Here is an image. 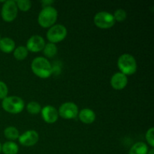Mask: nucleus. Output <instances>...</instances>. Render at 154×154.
<instances>
[{"mask_svg":"<svg viewBox=\"0 0 154 154\" xmlns=\"http://www.w3.org/2000/svg\"><path fill=\"white\" fill-rule=\"evenodd\" d=\"M154 129L153 127H151L150 129H149L147 131L145 135V138L147 142L148 143L149 145L151 147H154Z\"/></svg>","mask_w":154,"mask_h":154,"instance_id":"nucleus-23","label":"nucleus"},{"mask_svg":"<svg viewBox=\"0 0 154 154\" xmlns=\"http://www.w3.org/2000/svg\"><path fill=\"white\" fill-rule=\"evenodd\" d=\"M67 29L62 24H55L47 32V38L50 43L57 44L64 40L67 36Z\"/></svg>","mask_w":154,"mask_h":154,"instance_id":"nucleus-5","label":"nucleus"},{"mask_svg":"<svg viewBox=\"0 0 154 154\" xmlns=\"http://www.w3.org/2000/svg\"><path fill=\"white\" fill-rule=\"evenodd\" d=\"M44 55L48 58H52L55 57L57 54V47L55 44L48 43L45 44V46L43 49Z\"/></svg>","mask_w":154,"mask_h":154,"instance_id":"nucleus-19","label":"nucleus"},{"mask_svg":"<svg viewBox=\"0 0 154 154\" xmlns=\"http://www.w3.org/2000/svg\"><path fill=\"white\" fill-rule=\"evenodd\" d=\"M148 147L147 144L142 141H139L132 146L129 150V154H147Z\"/></svg>","mask_w":154,"mask_h":154,"instance_id":"nucleus-15","label":"nucleus"},{"mask_svg":"<svg viewBox=\"0 0 154 154\" xmlns=\"http://www.w3.org/2000/svg\"><path fill=\"white\" fill-rule=\"evenodd\" d=\"M45 41L42 36L35 35L31 36L26 42V49L32 53H38L43 51L45 46Z\"/></svg>","mask_w":154,"mask_h":154,"instance_id":"nucleus-9","label":"nucleus"},{"mask_svg":"<svg viewBox=\"0 0 154 154\" xmlns=\"http://www.w3.org/2000/svg\"><path fill=\"white\" fill-rule=\"evenodd\" d=\"M1 152H2V144L0 143V153H1Z\"/></svg>","mask_w":154,"mask_h":154,"instance_id":"nucleus-27","label":"nucleus"},{"mask_svg":"<svg viewBox=\"0 0 154 154\" xmlns=\"http://www.w3.org/2000/svg\"><path fill=\"white\" fill-rule=\"evenodd\" d=\"M19 147L14 141H6L2 145V152L4 154H17Z\"/></svg>","mask_w":154,"mask_h":154,"instance_id":"nucleus-16","label":"nucleus"},{"mask_svg":"<svg viewBox=\"0 0 154 154\" xmlns=\"http://www.w3.org/2000/svg\"><path fill=\"white\" fill-rule=\"evenodd\" d=\"M2 107L6 112L17 114L24 109V101L19 96H7L2 102Z\"/></svg>","mask_w":154,"mask_h":154,"instance_id":"nucleus-4","label":"nucleus"},{"mask_svg":"<svg viewBox=\"0 0 154 154\" xmlns=\"http://www.w3.org/2000/svg\"><path fill=\"white\" fill-rule=\"evenodd\" d=\"M78 107L76 104L72 102H67L62 104L59 108V116L65 120H72L78 115Z\"/></svg>","mask_w":154,"mask_h":154,"instance_id":"nucleus-8","label":"nucleus"},{"mask_svg":"<svg viewBox=\"0 0 154 154\" xmlns=\"http://www.w3.org/2000/svg\"><path fill=\"white\" fill-rule=\"evenodd\" d=\"M120 72L125 75H132L137 72V62L135 57L129 54H122L117 60Z\"/></svg>","mask_w":154,"mask_h":154,"instance_id":"nucleus-3","label":"nucleus"},{"mask_svg":"<svg viewBox=\"0 0 154 154\" xmlns=\"http://www.w3.org/2000/svg\"><path fill=\"white\" fill-rule=\"evenodd\" d=\"M4 135L9 141H13L18 139L20 136V133L17 128L14 127V126H8V127L5 129Z\"/></svg>","mask_w":154,"mask_h":154,"instance_id":"nucleus-17","label":"nucleus"},{"mask_svg":"<svg viewBox=\"0 0 154 154\" xmlns=\"http://www.w3.org/2000/svg\"><path fill=\"white\" fill-rule=\"evenodd\" d=\"M39 139V135L36 131L28 130L20 135L18 138L19 142L24 147H32L37 144Z\"/></svg>","mask_w":154,"mask_h":154,"instance_id":"nucleus-10","label":"nucleus"},{"mask_svg":"<svg viewBox=\"0 0 154 154\" xmlns=\"http://www.w3.org/2000/svg\"><path fill=\"white\" fill-rule=\"evenodd\" d=\"M147 154H154V150H153V149H151L150 150H149Z\"/></svg>","mask_w":154,"mask_h":154,"instance_id":"nucleus-26","label":"nucleus"},{"mask_svg":"<svg viewBox=\"0 0 154 154\" xmlns=\"http://www.w3.org/2000/svg\"><path fill=\"white\" fill-rule=\"evenodd\" d=\"M111 85L114 90H123L127 86L128 78L127 76L123 75L121 72H117L111 78Z\"/></svg>","mask_w":154,"mask_h":154,"instance_id":"nucleus-12","label":"nucleus"},{"mask_svg":"<svg viewBox=\"0 0 154 154\" xmlns=\"http://www.w3.org/2000/svg\"><path fill=\"white\" fill-rule=\"evenodd\" d=\"M13 52L14 57L19 61H22L26 58L29 51L25 46H18L17 48H15Z\"/></svg>","mask_w":154,"mask_h":154,"instance_id":"nucleus-18","label":"nucleus"},{"mask_svg":"<svg viewBox=\"0 0 154 154\" xmlns=\"http://www.w3.org/2000/svg\"><path fill=\"white\" fill-rule=\"evenodd\" d=\"M31 69L34 75L40 78H48L53 73V68L51 63L45 57H38L32 60Z\"/></svg>","mask_w":154,"mask_h":154,"instance_id":"nucleus-1","label":"nucleus"},{"mask_svg":"<svg viewBox=\"0 0 154 154\" xmlns=\"http://www.w3.org/2000/svg\"><path fill=\"white\" fill-rule=\"evenodd\" d=\"M18 8L16 2L14 0L5 1L1 10V16L4 21L8 23L12 22L17 18Z\"/></svg>","mask_w":154,"mask_h":154,"instance_id":"nucleus-7","label":"nucleus"},{"mask_svg":"<svg viewBox=\"0 0 154 154\" xmlns=\"http://www.w3.org/2000/svg\"><path fill=\"white\" fill-rule=\"evenodd\" d=\"M17 8L23 12H26L31 8L32 2L29 0H19L16 1Z\"/></svg>","mask_w":154,"mask_h":154,"instance_id":"nucleus-21","label":"nucleus"},{"mask_svg":"<svg viewBox=\"0 0 154 154\" xmlns=\"http://www.w3.org/2000/svg\"><path fill=\"white\" fill-rule=\"evenodd\" d=\"M113 16H114L115 21H117V22H123V21H124L126 19L127 14H126V11L123 10V9H117V10L115 11Z\"/></svg>","mask_w":154,"mask_h":154,"instance_id":"nucleus-22","label":"nucleus"},{"mask_svg":"<svg viewBox=\"0 0 154 154\" xmlns=\"http://www.w3.org/2000/svg\"><path fill=\"white\" fill-rule=\"evenodd\" d=\"M8 88L5 82L0 81V99H4L8 96Z\"/></svg>","mask_w":154,"mask_h":154,"instance_id":"nucleus-24","label":"nucleus"},{"mask_svg":"<svg viewBox=\"0 0 154 154\" xmlns=\"http://www.w3.org/2000/svg\"><path fill=\"white\" fill-rule=\"evenodd\" d=\"M42 106L38 102H33V101L29 102L28 105H26V111L30 114H34V115L39 114L42 111Z\"/></svg>","mask_w":154,"mask_h":154,"instance_id":"nucleus-20","label":"nucleus"},{"mask_svg":"<svg viewBox=\"0 0 154 154\" xmlns=\"http://www.w3.org/2000/svg\"><path fill=\"white\" fill-rule=\"evenodd\" d=\"M58 17L57 10L53 6L43 8L38 17V23L42 28H51L55 25Z\"/></svg>","mask_w":154,"mask_h":154,"instance_id":"nucleus-2","label":"nucleus"},{"mask_svg":"<svg viewBox=\"0 0 154 154\" xmlns=\"http://www.w3.org/2000/svg\"><path fill=\"white\" fill-rule=\"evenodd\" d=\"M78 117L82 123L91 124L96 120V114L90 108H84L78 113Z\"/></svg>","mask_w":154,"mask_h":154,"instance_id":"nucleus-13","label":"nucleus"},{"mask_svg":"<svg viewBox=\"0 0 154 154\" xmlns=\"http://www.w3.org/2000/svg\"><path fill=\"white\" fill-rule=\"evenodd\" d=\"M41 3L43 5V8L45 7H49V6H52L51 5H53L54 3V1H49V0H46V1H42L41 2Z\"/></svg>","mask_w":154,"mask_h":154,"instance_id":"nucleus-25","label":"nucleus"},{"mask_svg":"<svg viewBox=\"0 0 154 154\" xmlns=\"http://www.w3.org/2000/svg\"><path fill=\"white\" fill-rule=\"evenodd\" d=\"M15 49V42L11 38L5 37L0 40V50L3 53L10 54Z\"/></svg>","mask_w":154,"mask_h":154,"instance_id":"nucleus-14","label":"nucleus"},{"mask_svg":"<svg viewBox=\"0 0 154 154\" xmlns=\"http://www.w3.org/2000/svg\"><path fill=\"white\" fill-rule=\"evenodd\" d=\"M0 40H1V35H0Z\"/></svg>","mask_w":154,"mask_h":154,"instance_id":"nucleus-28","label":"nucleus"},{"mask_svg":"<svg viewBox=\"0 0 154 154\" xmlns=\"http://www.w3.org/2000/svg\"><path fill=\"white\" fill-rule=\"evenodd\" d=\"M42 117L44 121L47 123H54L58 120V111L55 107L52 105H46L42 108Z\"/></svg>","mask_w":154,"mask_h":154,"instance_id":"nucleus-11","label":"nucleus"},{"mask_svg":"<svg viewBox=\"0 0 154 154\" xmlns=\"http://www.w3.org/2000/svg\"><path fill=\"white\" fill-rule=\"evenodd\" d=\"M94 24L99 28L106 29L113 27L115 24V20L112 14L108 11L98 12L93 18Z\"/></svg>","mask_w":154,"mask_h":154,"instance_id":"nucleus-6","label":"nucleus"}]
</instances>
